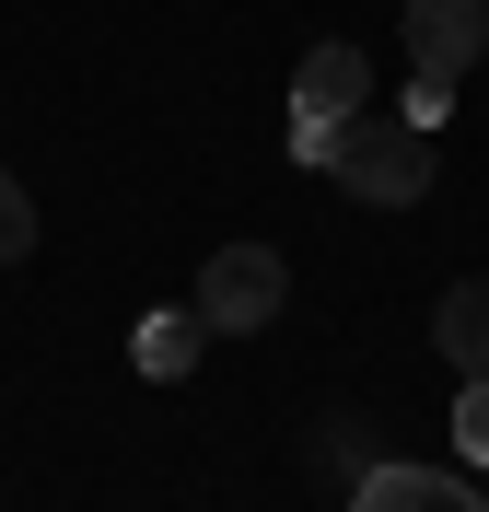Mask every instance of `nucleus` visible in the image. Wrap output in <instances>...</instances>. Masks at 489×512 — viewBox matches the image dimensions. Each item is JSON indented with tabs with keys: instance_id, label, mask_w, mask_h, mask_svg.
I'll return each mask as SVG.
<instances>
[{
	"instance_id": "obj_1",
	"label": "nucleus",
	"mask_w": 489,
	"mask_h": 512,
	"mask_svg": "<svg viewBox=\"0 0 489 512\" xmlns=\"http://www.w3.org/2000/svg\"><path fill=\"white\" fill-rule=\"evenodd\" d=\"M326 175H338L361 210H408V198H431V128L420 117H350Z\"/></svg>"
},
{
	"instance_id": "obj_2",
	"label": "nucleus",
	"mask_w": 489,
	"mask_h": 512,
	"mask_svg": "<svg viewBox=\"0 0 489 512\" xmlns=\"http://www.w3.org/2000/svg\"><path fill=\"white\" fill-rule=\"evenodd\" d=\"M280 291H292L280 245H222L198 268V326H210V338H257V326L280 315Z\"/></svg>"
},
{
	"instance_id": "obj_3",
	"label": "nucleus",
	"mask_w": 489,
	"mask_h": 512,
	"mask_svg": "<svg viewBox=\"0 0 489 512\" xmlns=\"http://www.w3.org/2000/svg\"><path fill=\"white\" fill-rule=\"evenodd\" d=\"M478 47H489V0H408V59H420L431 82L478 70Z\"/></svg>"
},
{
	"instance_id": "obj_4",
	"label": "nucleus",
	"mask_w": 489,
	"mask_h": 512,
	"mask_svg": "<svg viewBox=\"0 0 489 512\" xmlns=\"http://www.w3.org/2000/svg\"><path fill=\"white\" fill-rule=\"evenodd\" d=\"M350 512H489V501L455 478V466H361Z\"/></svg>"
},
{
	"instance_id": "obj_5",
	"label": "nucleus",
	"mask_w": 489,
	"mask_h": 512,
	"mask_svg": "<svg viewBox=\"0 0 489 512\" xmlns=\"http://www.w3.org/2000/svg\"><path fill=\"white\" fill-rule=\"evenodd\" d=\"M198 350H210L198 303H163V315H140V326H129V361H140L152 384H187V373H198Z\"/></svg>"
},
{
	"instance_id": "obj_6",
	"label": "nucleus",
	"mask_w": 489,
	"mask_h": 512,
	"mask_svg": "<svg viewBox=\"0 0 489 512\" xmlns=\"http://www.w3.org/2000/svg\"><path fill=\"white\" fill-rule=\"evenodd\" d=\"M431 350L455 361V384H489V280H455L431 315Z\"/></svg>"
},
{
	"instance_id": "obj_7",
	"label": "nucleus",
	"mask_w": 489,
	"mask_h": 512,
	"mask_svg": "<svg viewBox=\"0 0 489 512\" xmlns=\"http://www.w3.org/2000/svg\"><path fill=\"white\" fill-rule=\"evenodd\" d=\"M361 47H303V70H292V117H361Z\"/></svg>"
},
{
	"instance_id": "obj_8",
	"label": "nucleus",
	"mask_w": 489,
	"mask_h": 512,
	"mask_svg": "<svg viewBox=\"0 0 489 512\" xmlns=\"http://www.w3.org/2000/svg\"><path fill=\"white\" fill-rule=\"evenodd\" d=\"M35 256V198H24V175H0V268H24Z\"/></svg>"
},
{
	"instance_id": "obj_9",
	"label": "nucleus",
	"mask_w": 489,
	"mask_h": 512,
	"mask_svg": "<svg viewBox=\"0 0 489 512\" xmlns=\"http://www.w3.org/2000/svg\"><path fill=\"white\" fill-rule=\"evenodd\" d=\"M455 454H466V466H489V384H466V396H455Z\"/></svg>"
},
{
	"instance_id": "obj_10",
	"label": "nucleus",
	"mask_w": 489,
	"mask_h": 512,
	"mask_svg": "<svg viewBox=\"0 0 489 512\" xmlns=\"http://www.w3.org/2000/svg\"><path fill=\"white\" fill-rule=\"evenodd\" d=\"M338 128H350V117H292V163L326 175V163H338Z\"/></svg>"
},
{
	"instance_id": "obj_11",
	"label": "nucleus",
	"mask_w": 489,
	"mask_h": 512,
	"mask_svg": "<svg viewBox=\"0 0 489 512\" xmlns=\"http://www.w3.org/2000/svg\"><path fill=\"white\" fill-rule=\"evenodd\" d=\"M396 117H420L431 140H443V117H455V82H431V70H420V82H408V105H396Z\"/></svg>"
},
{
	"instance_id": "obj_12",
	"label": "nucleus",
	"mask_w": 489,
	"mask_h": 512,
	"mask_svg": "<svg viewBox=\"0 0 489 512\" xmlns=\"http://www.w3.org/2000/svg\"><path fill=\"white\" fill-rule=\"evenodd\" d=\"M315 466H350V478H361L373 454H361V431H350V419H338V431H315Z\"/></svg>"
}]
</instances>
